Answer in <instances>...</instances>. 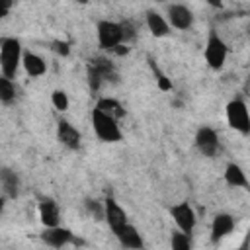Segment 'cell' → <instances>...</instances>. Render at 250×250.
I'll return each mask as SVG.
<instances>
[{"label":"cell","instance_id":"cell-1","mask_svg":"<svg viewBox=\"0 0 250 250\" xmlns=\"http://www.w3.org/2000/svg\"><path fill=\"white\" fill-rule=\"evenodd\" d=\"M21 64V45L16 37H6L0 43V72L6 78H16Z\"/></svg>","mask_w":250,"mask_h":250},{"label":"cell","instance_id":"cell-2","mask_svg":"<svg viewBox=\"0 0 250 250\" xmlns=\"http://www.w3.org/2000/svg\"><path fill=\"white\" fill-rule=\"evenodd\" d=\"M90 119H92L94 133H96V137H98L102 143H117V141H121L123 135H121V129H119V125H117V119L105 115L104 111H100V109H96V107L92 109Z\"/></svg>","mask_w":250,"mask_h":250},{"label":"cell","instance_id":"cell-3","mask_svg":"<svg viewBox=\"0 0 250 250\" xmlns=\"http://www.w3.org/2000/svg\"><path fill=\"white\" fill-rule=\"evenodd\" d=\"M203 55H205V61H207L209 68L221 70L225 66V61H227V55H229V47H227V43L223 41V37L215 29H211L209 35H207V43H205Z\"/></svg>","mask_w":250,"mask_h":250},{"label":"cell","instance_id":"cell-4","mask_svg":"<svg viewBox=\"0 0 250 250\" xmlns=\"http://www.w3.org/2000/svg\"><path fill=\"white\" fill-rule=\"evenodd\" d=\"M227 121L240 135L250 133V113H248V107H246L244 100L234 98L227 104Z\"/></svg>","mask_w":250,"mask_h":250},{"label":"cell","instance_id":"cell-5","mask_svg":"<svg viewBox=\"0 0 250 250\" xmlns=\"http://www.w3.org/2000/svg\"><path fill=\"white\" fill-rule=\"evenodd\" d=\"M96 33H98V45L104 51H111L113 47L123 43V31H121V23L119 21L102 20L96 25Z\"/></svg>","mask_w":250,"mask_h":250},{"label":"cell","instance_id":"cell-6","mask_svg":"<svg viewBox=\"0 0 250 250\" xmlns=\"http://www.w3.org/2000/svg\"><path fill=\"white\" fill-rule=\"evenodd\" d=\"M170 215L178 227V230L186 232L191 236L193 229H195V223H197V217H195V211L193 207L188 203V201H182V203H176L170 207Z\"/></svg>","mask_w":250,"mask_h":250},{"label":"cell","instance_id":"cell-7","mask_svg":"<svg viewBox=\"0 0 250 250\" xmlns=\"http://www.w3.org/2000/svg\"><path fill=\"white\" fill-rule=\"evenodd\" d=\"M195 146L203 156L213 158L219 152V135H217V131L211 129V127H199L197 133H195Z\"/></svg>","mask_w":250,"mask_h":250},{"label":"cell","instance_id":"cell-8","mask_svg":"<svg viewBox=\"0 0 250 250\" xmlns=\"http://www.w3.org/2000/svg\"><path fill=\"white\" fill-rule=\"evenodd\" d=\"M166 14H168L166 21L170 23V27L186 31V29H189L193 25V12L184 4H170Z\"/></svg>","mask_w":250,"mask_h":250},{"label":"cell","instance_id":"cell-9","mask_svg":"<svg viewBox=\"0 0 250 250\" xmlns=\"http://www.w3.org/2000/svg\"><path fill=\"white\" fill-rule=\"evenodd\" d=\"M57 139H59V143H61L62 146H66V148H70V150H78V148H80V143H82L80 131H78L72 123H68V121H64V119H61V121L57 123Z\"/></svg>","mask_w":250,"mask_h":250},{"label":"cell","instance_id":"cell-10","mask_svg":"<svg viewBox=\"0 0 250 250\" xmlns=\"http://www.w3.org/2000/svg\"><path fill=\"white\" fill-rule=\"evenodd\" d=\"M104 219H105V223L109 225V229H111L113 232H115L119 227H123L125 223H129L125 209H123L113 197H107V199L104 201Z\"/></svg>","mask_w":250,"mask_h":250},{"label":"cell","instance_id":"cell-11","mask_svg":"<svg viewBox=\"0 0 250 250\" xmlns=\"http://www.w3.org/2000/svg\"><path fill=\"white\" fill-rule=\"evenodd\" d=\"M41 240L47 244V246H53V248H62L66 246L68 242H72V232L64 227H45V230L41 232Z\"/></svg>","mask_w":250,"mask_h":250},{"label":"cell","instance_id":"cell-12","mask_svg":"<svg viewBox=\"0 0 250 250\" xmlns=\"http://www.w3.org/2000/svg\"><path fill=\"white\" fill-rule=\"evenodd\" d=\"M234 230V217L229 213H217L211 223V240L219 242L221 238L229 236Z\"/></svg>","mask_w":250,"mask_h":250},{"label":"cell","instance_id":"cell-13","mask_svg":"<svg viewBox=\"0 0 250 250\" xmlns=\"http://www.w3.org/2000/svg\"><path fill=\"white\" fill-rule=\"evenodd\" d=\"M39 219L43 223V227H55L61 221V213H59V205L55 199L51 197H41L39 199Z\"/></svg>","mask_w":250,"mask_h":250},{"label":"cell","instance_id":"cell-14","mask_svg":"<svg viewBox=\"0 0 250 250\" xmlns=\"http://www.w3.org/2000/svg\"><path fill=\"white\" fill-rule=\"evenodd\" d=\"M113 234L117 236V240H119V244H121L123 248H133V250L143 248V236H141L139 230H137L133 225H129V223H125L123 227H119Z\"/></svg>","mask_w":250,"mask_h":250},{"label":"cell","instance_id":"cell-15","mask_svg":"<svg viewBox=\"0 0 250 250\" xmlns=\"http://www.w3.org/2000/svg\"><path fill=\"white\" fill-rule=\"evenodd\" d=\"M21 64L31 78H39L47 72V62L43 61V57H39L37 53H31V51L21 53Z\"/></svg>","mask_w":250,"mask_h":250},{"label":"cell","instance_id":"cell-16","mask_svg":"<svg viewBox=\"0 0 250 250\" xmlns=\"http://www.w3.org/2000/svg\"><path fill=\"white\" fill-rule=\"evenodd\" d=\"M145 20H146V27H148V31H150L154 37H166V35L170 33V23H168L166 18L160 16L158 12L148 10Z\"/></svg>","mask_w":250,"mask_h":250},{"label":"cell","instance_id":"cell-17","mask_svg":"<svg viewBox=\"0 0 250 250\" xmlns=\"http://www.w3.org/2000/svg\"><path fill=\"white\" fill-rule=\"evenodd\" d=\"M225 182L230 186V188H248V180H246V172L234 164V162H229L227 168H225Z\"/></svg>","mask_w":250,"mask_h":250},{"label":"cell","instance_id":"cell-18","mask_svg":"<svg viewBox=\"0 0 250 250\" xmlns=\"http://www.w3.org/2000/svg\"><path fill=\"white\" fill-rule=\"evenodd\" d=\"M0 186L6 193V197H16L18 189H20L18 174L12 168H0Z\"/></svg>","mask_w":250,"mask_h":250},{"label":"cell","instance_id":"cell-19","mask_svg":"<svg viewBox=\"0 0 250 250\" xmlns=\"http://www.w3.org/2000/svg\"><path fill=\"white\" fill-rule=\"evenodd\" d=\"M96 109L104 111L105 115H109V117H113V119H117V121L125 115L123 105H121L117 100H113V98H100L98 104H96Z\"/></svg>","mask_w":250,"mask_h":250},{"label":"cell","instance_id":"cell-20","mask_svg":"<svg viewBox=\"0 0 250 250\" xmlns=\"http://www.w3.org/2000/svg\"><path fill=\"white\" fill-rule=\"evenodd\" d=\"M100 74H102V78H104V82L105 80H115L117 78V74H115V70H113V64H111V61L109 59H104V57H98V59H94L92 62H90Z\"/></svg>","mask_w":250,"mask_h":250},{"label":"cell","instance_id":"cell-21","mask_svg":"<svg viewBox=\"0 0 250 250\" xmlns=\"http://www.w3.org/2000/svg\"><path fill=\"white\" fill-rule=\"evenodd\" d=\"M16 100V84L12 78H6L4 74L0 76V102L2 104H12Z\"/></svg>","mask_w":250,"mask_h":250},{"label":"cell","instance_id":"cell-22","mask_svg":"<svg viewBox=\"0 0 250 250\" xmlns=\"http://www.w3.org/2000/svg\"><path fill=\"white\" fill-rule=\"evenodd\" d=\"M170 244L174 250H189L191 248V240H189V234L182 232V230H176L172 232V238H170Z\"/></svg>","mask_w":250,"mask_h":250},{"label":"cell","instance_id":"cell-23","mask_svg":"<svg viewBox=\"0 0 250 250\" xmlns=\"http://www.w3.org/2000/svg\"><path fill=\"white\" fill-rule=\"evenodd\" d=\"M51 102H53V105H55V109L57 111H66L68 109V94L64 92V90H55L53 94H51Z\"/></svg>","mask_w":250,"mask_h":250},{"label":"cell","instance_id":"cell-24","mask_svg":"<svg viewBox=\"0 0 250 250\" xmlns=\"http://www.w3.org/2000/svg\"><path fill=\"white\" fill-rule=\"evenodd\" d=\"M86 209H88V213L96 219V221H100V219H104V203L102 201H98V199H86Z\"/></svg>","mask_w":250,"mask_h":250},{"label":"cell","instance_id":"cell-25","mask_svg":"<svg viewBox=\"0 0 250 250\" xmlns=\"http://www.w3.org/2000/svg\"><path fill=\"white\" fill-rule=\"evenodd\" d=\"M102 82H104L102 74H100L92 64H88V84H90V88H92V90H100Z\"/></svg>","mask_w":250,"mask_h":250},{"label":"cell","instance_id":"cell-26","mask_svg":"<svg viewBox=\"0 0 250 250\" xmlns=\"http://www.w3.org/2000/svg\"><path fill=\"white\" fill-rule=\"evenodd\" d=\"M121 31H123V43H131L135 39V35H137V31H135L131 21H121Z\"/></svg>","mask_w":250,"mask_h":250},{"label":"cell","instance_id":"cell-27","mask_svg":"<svg viewBox=\"0 0 250 250\" xmlns=\"http://www.w3.org/2000/svg\"><path fill=\"white\" fill-rule=\"evenodd\" d=\"M14 4H16V0H0V20L8 16V12L12 10Z\"/></svg>","mask_w":250,"mask_h":250},{"label":"cell","instance_id":"cell-28","mask_svg":"<svg viewBox=\"0 0 250 250\" xmlns=\"http://www.w3.org/2000/svg\"><path fill=\"white\" fill-rule=\"evenodd\" d=\"M55 51L61 53V55H68V45L62 43V41H55Z\"/></svg>","mask_w":250,"mask_h":250},{"label":"cell","instance_id":"cell-29","mask_svg":"<svg viewBox=\"0 0 250 250\" xmlns=\"http://www.w3.org/2000/svg\"><path fill=\"white\" fill-rule=\"evenodd\" d=\"M207 4L213 8H223V0H207Z\"/></svg>","mask_w":250,"mask_h":250},{"label":"cell","instance_id":"cell-30","mask_svg":"<svg viewBox=\"0 0 250 250\" xmlns=\"http://www.w3.org/2000/svg\"><path fill=\"white\" fill-rule=\"evenodd\" d=\"M4 205H6V197L0 195V217H2V213H4Z\"/></svg>","mask_w":250,"mask_h":250},{"label":"cell","instance_id":"cell-31","mask_svg":"<svg viewBox=\"0 0 250 250\" xmlns=\"http://www.w3.org/2000/svg\"><path fill=\"white\" fill-rule=\"evenodd\" d=\"M80 2H88V0H80Z\"/></svg>","mask_w":250,"mask_h":250}]
</instances>
